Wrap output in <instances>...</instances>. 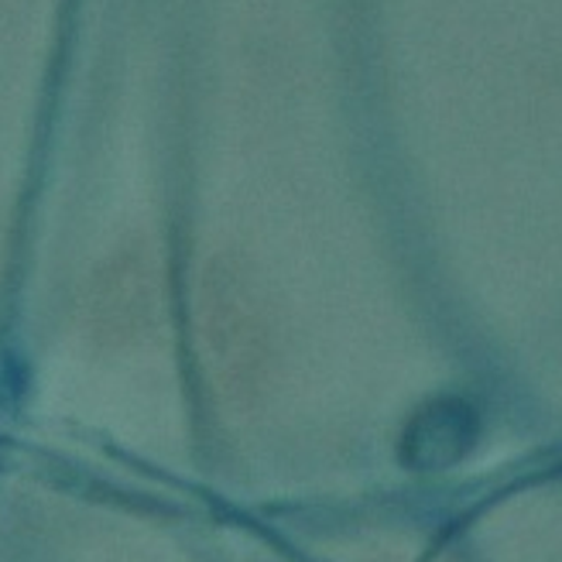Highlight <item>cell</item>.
Segmentation results:
<instances>
[{
    "label": "cell",
    "mask_w": 562,
    "mask_h": 562,
    "mask_svg": "<svg viewBox=\"0 0 562 562\" xmlns=\"http://www.w3.org/2000/svg\"><path fill=\"white\" fill-rule=\"evenodd\" d=\"M476 439V412L460 398H442L422 408L405 429L402 460L412 470H442L467 457Z\"/></svg>",
    "instance_id": "6da1fadb"
}]
</instances>
